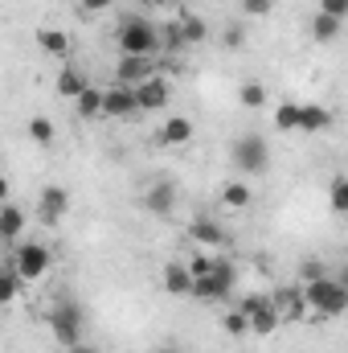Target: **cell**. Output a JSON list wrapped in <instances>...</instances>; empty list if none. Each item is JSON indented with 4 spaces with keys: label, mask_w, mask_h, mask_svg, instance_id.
<instances>
[{
    "label": "cell",
    "mask_w": 348,
    "mask_h": 353,
    "mask_svg": "<svg viewBox=\"0 0 348 353\" xmlns=\"http://www.w3.org/2000/svg\"><path fill=\"white\" fill-rule=\"evenodd\" d=\"M148 79H156V58H135V54H123V58H119V66H115V83H123V87H140V83H148Z\"/></svg>",
    "instance_id": "8"
},
{
    "label": "cell",
    "mask_w": 348,
    "mask_h": 353,
    "mask_svg": "<svg viewBox=\"0 0 348 353\" xmlns=\"http://www.w3.org/2000/svg\"><path fill=\"white\" fill-rule=\"evenodd\" d=\"M336 279H340V283H345V288H348V263L340 267V271H336Z\"/></svg>",
    "instance_id": "40"
},
{
    "label": "cell",
    "mask_w": 348,
    "mask_h": 353,
    "mask_svg": "<svg viewBox=\"0 0 348 353\" xmlns=\"http://www.w3.org/2000/svg\"><path fill=\"white\" fill-rule=\"evenodd\" d=\"M180 29H184V37H188V46H201V41L209 37V29H205V21H201V17H193V12H180Z\"/></svg>",
    "instance_id": "28"
},
{
    "label": "cell",
    "mask_w": 348,
    "mask_h": 353,
    "mask_svg": "<svg viewBox=\"0 0 348 353\" xmlns=\"http://www.w3.org/2000/svg\"><path fill=\"white\" fill-rule=\"evenodd\" d=\"M78 8H83V12H107L111 0H78Z\"/></svg>",
    "instance_id": "38"
},
{
    "label": "cell",
    "mask_w": 348,
    "mask_h": 353,
    "mask_svg": "<svg viewBox=\"0 0 348 353\" xmlns=\"http://www.w3.org/2000/svg\"><path fill=\"white\" fill-rule=\"evenodd\" d=\"M144 210H148L152 218H168L176 210V185L173 181H156V185L144 193Z\"/></svg>",
    "instance_id": "12"
},
{
    "label": "cell",
    "mask_w": 348,
    "mask_h": 353,
    "mask_svg": "<svg viewBox=\"0 0 348 353\" xmlns=\"http://www.w3.org/2000/svg\"><path fill=\"white\" fill-rule=\"evenodd\" d=\"M164 292L168 296H193V271H188V263H164Z\"/></svg>",
    "instance_id": "16"
},
{
    "label": "cell",
    "mask_w": 348,
    "mask_h": 353,
    "mask_svg": "<svg viewBox=\"0 0 348 353\" xmlns=\"http://www.w3.org/2000/svg\"><path fill=\"white\" fill-rule=\"evenodd\" d=\"M164 50V37L152 21L144 17H127L119 25V54H135V58H156Z\"/></svg>",
    "instance_id": "1"
},
{
    "label": "cell",
    "mask_w": 348,
    "mask_h": 353,
    "mask_svg": "<svg viewBox=\"0 0 348 353\" xmlns=\"http://www.w3.org/2000/svg\"><path fill=\"white\" fill-rule=\"evenodd\" d=\"M21 234H25V210L12 205V201H4L0 205V239L4 243H17Z\"/></svg>",
    "instance_id": "15"
},
{
    "label": "cell",
    "mask_w": 348,
    "mask_h": 353,
    "mask_svg": "<svg viewBox=\"0 0 348 353\" xmlns=\"http://www.w3.org/2000/svg\"><path fill=\"white\" fill-rule=\"evenodd\" d=\"M221 329H226L230 337H242V333H250V316H246L242 308H230V312L221 316Z\"/></svg>",
    "instance_id": "31"
},
{
    "label": "cell",
    "mask_w": 348,
    "mask_h": 353,
    "mask_svg": "<svg viewBox=\"0 0 348 353\" xmlns=\"http://www.w3.org/2000/svg\"><path fill=\"white\" fill-rule=\"evenodd\" d=\"M230 157H234L238 173L259 176V173L270 169V144H266L262 136H238V140H234V148H230Z\"/></svg>",
    "instance_id": "5"
},
{
    "label": "cell",
    "mask_w": 348,
    "mask_h": 353,
    "mask_svg": "<svg viewBox=\"0 0 348 353\" xmlns=\"http://www.w3.org/2000/svg\"><path fill=\"white\" fill-rule=\"evenodd\" d=\"M37 46H41L45 54H54V58H66V54H70V37H66L62 29H37Z\"/></svg>",
    "instance_id": "20"
},
{
    "label": "cell",
    "mask_w": 348,
    "mask_h": 353,
    "mask_svg": "<svg viewBox=\"0 0 348 353\" xmlns=\"http://www.w3.org/2000/svg\"><path fill=\"white\" fill-rule=\"evenodd\" d=\"M328 275V267L320 263V259H307V263H299V279L303 283H316V279H324Z\"/></svg>",
    "instance_id": "33"
},
{
    "label": "cell",
    "mask_w": 348,
    "mask_h": 353,
    "mask_svg": "<svg viewBox=\"0 0 348 353\" xmlns=\"http://www.w3.org/2000/svg\"><path fill=\"white\" fill-rule=\"evenodd\" d=\"M221 46H226V50H242V46H246V29H242V25H226Z\"/></svg>",
    "instance_id": "32"
},
{
    "label": "cell",
    "mask_w": 348,
    "mask_h": 353,
    "mask_svg": "<svg viewBox=\"0 0 348 353\" xmlns=\"http://www.w3.org/2000/svg\"><path fill=\"white\" fill-rule=\"evenodd\" d=\"M29 140H33L37 148H50V144H54V123H50L45 115L29 119Z\"/></svg>",
    "instance_id": "29"
},
{
    "label": "cell",
    "mask_w": 348,
    "mask_h": 353,
    "mask_svg": "<svg viewBox=\"0 0 348 353\" xmlns=\"http://www.w3.org/2000/svg\"><path fill=\"white\" fill-rule=\"evenodd\" d=\"M221 201H226L230 210H246V205L254 201V193H250V185H246V181H226V189H221Z\"/></svg>",
    "instance_id": "23"
},
{
    "label": "cell",
    "mask_w": 348,
    "mask_h": 353,
    "mask_svg": "<svg viewBox=\"0 0 348 353\" xmlns=\"http://www.w3.org/2000/svg\"><path fill=\"white\" fill-rule=\"evenodd\" d=\"M320 12H328L336 21H348V0H320Z\"/></svg>",
    "instance_id": "36"
},
{
    "label": "cell",
    "mask_w": 348,
    "mask_h": 353,
    "mask_svg": "<svg viewBox=\"0 0 348 353\" xmlns=\"http://www.w3.org/2000/svg\"><path fill=\"white\" fill-rule=\"evenodd\" d=\"M135 99H140V111H164L173 103V83L164 74H156V79L135 87Z\"/></svg>",
    "instance_id": "9"
},
{
    "label": "cell",
    "mask_w": 348,
    "mask_h": 353,
    "mask_svg": "<svg viewBox=\"0 0 348 353\" xmlns=\"http://www.w3.org/2000/svg\"><path fill=\"white\" fill-rule=\"evenodd\" d=\"M54 90L62 94V99H70V103H78L83 94L90 90V79L78 70V66H62V74H58V83H54Z\"/></svg>",
    "instance_id": "14"
},
{
    "label": "cell",
    "mask_w": 348,
    "mask_h": 353,
    "mask_svg": "<svg viewBox=\"0 0 348 353\" xmlns=\"http://www.w3.org/2000/svg\"><path fill=\"white\" fill-rule=\"evenodd\" d=\"M307 292V304L316 316H345L348 312V288L336 279V275H324L316 283H303Z\"/></svg>",
    "instance_id": "2"
},
{
    "label": "cell",
    "mask_w": 348,
    "mask_h": 353,
    "mask_svg": "<svg viewBox=\"0 0 348 353\" xmlns=\"http://www.w3.org/2000/svg\"><path fill=\"white\" fill-rule=\"evenodd\" d=\"M188 239H193V243H213V247L230 243V239H226V230H221L213 218H193V222H188Z\"/></svg>",
    "instance_id": "17"
},
{
    "label": "cell",
    "mask_w": 348,
    "mask_h": 353,
    "mask_svg": "<svg viewBox=\"0 0 348 353\" xmlns=\"http://www.w3.org/2000/svg\"><path fill=\"white\" fill-rule=\"evenodd\" d=\"M270 300H274V308H279L283 321H303V316L312 312L303 288H279V292H270Z\"/></svg>",
    "instance_id": "10"
},
{
    "label": "cell",
    "mask_w": 348,
    "mask_h": 353,
    "mask_svg": "<svg viewBox=\"0 0 348 353\" xmlns=\"http://www.w3.org/2000/svg\"><path fill=\"white\" fill-rule=\"evenodd\" d=\"M266 304H274V300H270V296H259V292H254V296H246V300H242V304H238V308H242V312H246V316H254V312H262V308H266Z\"/></svg>",
    "instance_id": "35"
},
{
    "label": "cell",
    "mask_w": 348,
    "mask_h": 353,
    "mask_svg": "<svg viewBox=\"0 0 348 353\" xmlns=\"http://www.w3.org/2000/svg\"><path fill=\"white\" fill-rule=\"evenodd\" d=\"M340 25H345V21H336V17H328V12H316V17H312V37L328 46V41L340 37Z\"/></svg>",
    "instance_id": "22"
},
{
    "label": "cell",
    "mask_w": 348,
    "mask_h": 353,
    "mask_svg": "<svg viewBox=\"0 0 348 353\" xmlns=\"http://www.w3.org/2000/svg\"><path fill=\"white\" fill-rule=\"evenodd\" d=\"M66 214H70V189L66 185H45L41 197H37V218L45 226H58Z\"/></svg>",
    "instance_id": "7"
},
{
    "label": "cell",
    "mask_w": 348,
    "mask_h": 353,
    "mask_svg": "<svg viewBox=\"0 0 348 353\" xmlns=\"http://www.w3.org/2000/svg\"><path fill=\"white\" fill-rule=\"evenodd\" d=\"M156 353H180V350H176V345H160Z\"/></svg>",
    "instance_id": "41"
},
{
    "label": "cell",
    "mask_w": 348,
    "mask_h": 353,
    "mask_svg": "<svg viewBox=\"0 0 348 353\" xmlns=\"http://www.w3.org/2000/svg\"><path fill=\"white\" fill-rule=\"evenodd\" d=\"M279 321H283V316H279V308H274V304H266L262 312H254V316H250V333L266 337V333H274V329H279Z\"/></svg>",
    "instance_id": "26"
},
{
    "label": "cell",
    "mask_w": 348,
    "mask_h": 353,
    "mask_svg": "<svg viewBox=\"0 0 348 353\" xmlns=\"http://www.w3.org/2000/svg\"><path fill=\"white\" fill-rule=\"evenodd\" d=\"M74 353H94V350H87V345H78V350H74Z\"/></svg>",
    "instance_id": "42"
},
{
    "label": "cell",
    "mask_w": 348,
    "mask_h": 353,
    "mask_svg": "<svg viewBox=\"0 0 348 353\" xmlns=\"http://www.w3.org/2000/svg\"><path fill=\"white\" fill-rule=\"evenodd\" d=\"M238 99H242V107H246V111H262V107L270 103V90L262 87V83H242Z\"/></svg>",
    "instance_id": "24"
},
{
    "label": "cell",
    "mask_w": 348,
    "mask_h": 353,
    "mask_svg": "<svg viewBox=\"0 0 348 353\" xmlns=\"http://www.w3.org/2000/svg\"><path fill=\"white\" fill-rule=\"evenodd\" d=\"M156 140H160L164 148H184V144L193 140V119H184V115H168V119L160 123Z\"/></svg>",
    "instance_id": "13"
},
{
    "label": "cell",
    "mask_w": 348,
    "mask_h": 353,
    "mask_svg": "<svg viewBox=\"0 0 348 353\" xmlns=\"http://www.w3.org/2000/svg\"><path fill=\"white\" fill-rule=\"evenodd\" d=\"M160 37H164V54H180V50H188V37H184L180 21L164 25V29H160Z\"/></svg>",
    "instance_id": "30"
},
{
    "label": "cell",
    "mask_w": 348,
    "mask_h": 353,
    "mask_svg": "<svg viewBox=\"0 0 348 353\" xmlns=\"http://www.w3.org/2000/svg\"><path fill=\"white\" fill-rule=\"evenodd\" d=\"M74 107H78V119H87V123H90V119H107V90L90 87Z\"/></svg>",
    "instance_id": "18"
},
{
    "label": "cell",
    "mask_w": 348,
    "mask_h": 353,
    "mask_svg": "<svg viewBox=\"0 0 348 353\" xmlns=\"http://www.w3.org/2000/svg\"><path fill=\"white\" fill-rule=\"evenodd\" d=\"M328 205H332V214L348 218V176H336V181H332V189H328Z\"/></svg>",
    "instance_id": "27"
},
{
    "label": "cell",
    "mask_w": 348,
    "mask_h": 353,
    "mask_svg": "<svg viewBox=\"0 0 348 353\" xmlns=\"http://www.w3.org/2000/svg\"><path fill=\"white\" fill-rule=\"evenodd\" d=\"M8 263L21 271V279H41L45 271H50V263H54V255H50V247L45 243H17L12 247V255H8Z\"/></svg>",
    "instance_id": "6"
},
{
    "label": "cell",
    "mask_w": 348,
    "mask_h": 353,
    "mask_svg": "<svg viewBox=\"0 0 348 353\" xmlns=\"http://www.w3.org/2000/svg\"><path fill=\"white\" fill-rule=\"evenodd\" d=\"M131 4H144V8H148V0H131Z\"/></svg>",
    "instance_id": "43"
},
{
    "label": "cell",
    "mask_w": 348,
    "mask_h": 353,
    "mask_svg": "<svg viewBox=\"0 0 348 353\" xmlns=\"http://www.w3.org/2000/svg\"><path fill=\"white\" fill-rule=\"evenodd\" d=\"M242 12L246 17H270L274 12V0H242Z\"/></svg>",
    "instance_id": "34"
},
{
    "label": "cell",
    "mask_w": 348,
    "mask_h": 353,
    "mask_svg": "<svg viewBox=\"0 0 348 353\" xmlns=\"http://www.w3.org/2000/svg\"><path fill=\"white\" fill-rule=\"evenodd\" d=\"M17 292H21V271L4 259V271H0V304H12Z\"/></svg>",
    "instance_id": "25"
},
{
    "label": "cell",
    "mask_w": 348,
    "mask_h": 353,
    "mask_svg": "<svg viewBox=\"0 0 348 353\" xmlns=\"http://www.w3.org/2000/svg\"><path fill=\"white\" fill-rule=\"evenodd\" d=\"M234 283H238L234 259H213V271H209V275L193 279V296H197V300H230Z\"/></svg>",
    "instance_id": "3"
},
{
    "label": "cell",
    "mask_w": 348,
    "mask_h": 353,
    "mask_svg": "<svg viewBox=\"0 0 348 353\" xmlns=\"http://www.w3.org/2000/svg\"><path fill=\"white\" fill-rule=\"evenodd\" d=\"M188 271H193V279H201V275L213 271V259H209V255H193V259H188Z\"/></svg>",
    "instance_id": "37"
},
{
    "label": "cell",
    "mask_w": 348,
    "mask_h": 353,
    "mask_svg": "<svg viewBox=\"0 0 348 353\" xmlns=\"http://www.w3.org/2000/svg\"><path fill=\"white\" fill-rule=\"evenodd\" d=\"M173 0H148V8H168Z\"/></svg>",
    "instance_id": "39"
},
{
    "label": "cell",
    "mask_w": 348,
    "mask_h": 353,
    "mask_svg": "<svg viewBox=\"0 0 348 353\" xmlns=\"http://www.w3.org/2000/svg\"><path fill=\"white\" fill-rule=\"evenodd\" d=\"M140 115V99H135V87H107V119H131Z\"/></svg>",
    "instance_id": "11"
},
{
    "label": "cell",
    "mask_w": 348,
    "mask_h": 353,
    "mask_svg": "<svg viewBox=\"0 0 348 353\" xmlns=\"http://www.w3.org/2000/svg\"><path fill=\"white\" fill-rule=\"evenodd\" d=\"M303 123V103H279L274 107V128L279 132H299Z\"/></svg>",
    "instance_id": "21"
},
{
    "label": "cell",
    "mask_w": 348,
    "mask_h": 353,
    "mask_svg": "<svg viewBox=\"0 0 348 353\" xmlns=\"http://www.w3.org/2000/svg\"><path fill=\"white\" fill-rule=\"evenodd\" d=\"M328 128H332V111L320 107V103H303V123H299V132L316 136V132H328Z\"/></svg>",
    "instance_id": "19"
},
{
    "label": "cell",
    "mask_w": 348,
    "mask_h": 353,
    "mask_svg": "<svg viewBox=\"0 0 348 353\" xmlns=\"http://www.w3.org/2000/svg\"><path fill=\"white\" fill-rule=\"evenodd\" d=\"M50 333H54L58 345L78 350V345H83V308L70 304V300L54 304V308H50Z\"/></svg>",
    "instance_id": "4"
}]
</instances>
